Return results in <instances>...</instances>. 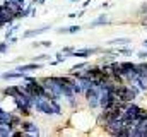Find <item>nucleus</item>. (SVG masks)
Segmentation results:
<instances>
[{
    "label": "nucleus",
    "mask_w": 147,
    "mask_h": 137,
    "mask_svg": "<svg viewBox=\"0 0 147 137\" xmlns=\"http://www.w3.org/2000/svg\"><path fill=\"white\" fill-rule=\"evenodd\" d=\"M67 29H69V34H75V33H79V31H80V29H82V28H80V26H77V24H75V26H69V28H67Z\"/></svg>",
    "instance_id": "obj_17"
},
{
    "label": "nucleus",
    "mask_w": 147,
    "mask_h": 137,
    "mask_svg": "<svg viewBox=\"0 0 147 137\" xmlns=\"http://www.w3.org/2000/svg\"><path fill=\"white\" fill-rule=\"evenodd\" d=\"M137 55H139V58H142V60H146V58H147V50H146V52H139Z\"/></svg>",
    "instance_id": "obj_20"
},
{
    "label": "nucleus",
    "mask_w": 147,
    "mask_h": 137,
    "mask_svg": "<svg viewBox=\"0 0 147 137\" xmlns=\"http://www.w3.org/2000/svg\"><path fill=\"white\" fill-rule=\"evenodd\" d=\"M7 52H9V41L5 39V41H2V43H0V53L3 55V53H7Z\"/></svg>",
    "instance_id": "obj_15"
},
{
    "label": "nucleus",
    "mask_w": 147,
    "mask_h": 137,
    "mask_svg": "<svg viewBox=\"0 0 147 137\" xmlns=\"http://www.w3.org/2000/svg\"><path fill=\"white\" fill-rule=\"evenodd\" d=\"M87 65H89V62H80V64H75V65H74V67L70 68V70H69V74H70V75H75V74H77L79 70L86 68Z\"/></svg>",
    "instance_id": "obj_12"
},
{
    "label": "nucleus",
    "mask_w": 147,
    "mask_h": 137,
    "mask_svg": "<svg viewBox=\"0 0 147 137\" xmlns=\"http://www.w3.org/2000/svg\"><path fill=\"white\" fill-rule=\"evenodd\" d=\"M105 24H110V16L108 14H103V16L96 17L92 22H89V28H98V26H105Z\"/></svg>",
    "instance_id": "obj_6"
},
{
    "label": "nucleus",
    "mask_w": 147,
    "mask_h": 137,
    "mask_svg": "<svg viewBox=\"0 0 147 137\" xmlns=\"http://www.w3.org/2000/svg\"><path fill=\"white\" fill-rule=\"evenodd\" d=\"M55 57H57L55 60H57L58 64H62V62H65V60H67V55H65V53H62V52H58V53H57Z\"/></svg>",
    "instance_id": "obj_16"
},
{
    "label": "nucleus",
    "mask_w": 147,
    "mask_h": 137,
    "mask_svg": "<svg viewBox=\"0 0 147 137\" xmlns=\"http://www.w3.org/2000/svg\"><path fill=\"white\" fill-rule=\"evenodd\" d=\"M14 132V127L10 123H0V137H9L12 136Z\"/></svg>",
    "instance_id": "obj_9"
},
{
    "label": "nucleus",
    "mask_w": 147,
    "mask_h": 137,
    "mask_svg": "<svg viewBox=\"0 0 147 137\" xmlns=\"http://www.w3.org/2000/svg\"><path fill=\"white\" fill-rule=\"evenodd\" d=\"M45 60H50V55H48V53H43V55L33 57V62H45Z\"/></svg>",
    "instance_id": "obj_14"
},
{
    "label": "nucleus",
    "mask_w": 147,
    "mask_h": 137,
    "mask_svg": "<svg viewBox=\"0 0 147 137\" xmlns=\"http://www.w3.org/2000/svg\"><path fill=\"white\" fill-rule=\"evenodd\" d=\"M84 96H86V100H87V104H89L92 110L99 108V91H98V86H91L89 89H86Z\"/></svg>",
    "instance_id": "obj_1"
},
{
    "label": "nucleus",
    "mask_w": 147,
    "mask_h": 137,
    "mask_svg": "<svg viewBox=\"0 0 147 137\" xmlns=\"http://www.w3.org/2000/svg\"><path fill=\"white\" fill-rule=\"evenodd\" d=\"M19 129H22V132H24L26 136H39V129H38V125L34 123V122H31V120H24V118H22Z\"/></svg>",
    "instance_id": "obj_2"
},
{
    "label": "nucleus",
    "mask_w": 147,
    "mask_h": 137,
    "mask_svg": "<svg viewBox=\"0 0 147 137\" xmlns=\"http://www.w3.org/2000/svg\"><path fill=\"white\" fill-rule=\"evenodd\" d=\"M140 12H147V5H146V3H144V5L140 7Z\"/></svg>",
    "instance_id": "obj_25"
},
{
    "label": "nucleus",
    "mask_w": 147,
    "mask_h": 137,
    "mask_svg": "<svg viewBox=\"0 0 147 137\" xmlns=\"http://www.w3.org/2000/svg\"><path fill=\"white\" fill-rule=\"evenodd\" d=\"M7 41H9V45H14V43H17V41H19V38H17V36H10Z\"/></svg>",
    "instance_id": "obj_19"
},
{
    "label": "nucleus",
    "mask_w": 147,
    "mask_h": 137,
    "mask_svg": "<svg viewBox=\"0 0 147 137\" xmlns=\"http://www.w3.org/2000/svg\"><path fill=\"white\" fill-rule=\"evenodd\" d=\"M3 26H7V24H5V19H3V17H0V29H2Z\"/></svg>",
    "instance_id": "obj_22"
},
{
    "label": "nucleus",
    "mask_w": 147,
    "mask_h": 137,
    "mask_svg": "<svg viewBox=\"0 0 147 137\" xmlns=\"http://www.w3.org/2000/svg\"><path fill=\"white\" fill-rule=\"evenodd\" d=\"M48 29H51L50 24L41 26V28H38V29H29V31H24V33H22V38H24V39H29V38H34V36H39V34L46 33Z\"/></svg>",
    "instance_id": "obj_5"
},
{
    "label": "nucleus",
    "mask_w": 147,
    "mask_h": 137,
    "mask_svg": "<svg viewBox=\"0 0 147 137\" xmlns=\"http://www.w3.org/2000/svg\"><path fill=\"white\" fill-rule=\"evenodd\" d=\"M77 2H79V0H70V3H77Z\"/></svg>",
    "instance_id": "obj_26"
},
{
    "label": "nucleus",
    "mask_w": 147,
    "mask_h": 137,
    "mask_svg": "<svg viewBox=\"0 0 147 137\" xmlns=\"http://www.w3.org/2000/svg\"><path fill=\"white\" fill-rule=\"evenodd\" d=\"M26 74L24 72H17V70H10V72H3L2 79L3 81H14V79H22Z\"/></svg>",
    "instance_id": "obj_7"
},
{
    "label": "nucleus",
    "mask_w": 147,
    "mask_h": 137,
    "mask_svg": "<svg viewBox=\"0 0 147 137\" xmlns=\"http://www.w3.org/2000/svg\"><path fill=\"white\" fill-rule=\"evenodd\" d=\"M17 29H19V24H10V26H9V29L5 31V39H9L10 36H14V33H16Z\"/></svg>",
    "instance_id": "obj_13"
},
{
    "label": "nucleus",
    "mask_w": 147,
    "mask_h": 137,
    "mask_svg": "<svg viewBox=\"0 0 147 137\" xmlns=\"http://www.w3.org/2000/svg\"><path fill=\"white\" fill-rule=\"evenodd\" d=\"M130 43H132L130 38H115V39H110L106 45H108V46H127V45H130Z\"/></svg>",
    "instance_id": "obj_8"
},
{
    "label": "nucleus",
    "mask_w": 147,
    "mask_h": 137,
    "mask_svg": "<svg viewBox=\"0 0 147 137\" xmlns=\"http://www.w3.org/2000/svg\"><path fill=\"white\" fill-rule=\"evenodd\" d=\"M74 50H75L74 46H63V48H62L60 52H62V53H65V55H70V53H72Z\"/></svg>",
    "instance_id": "obj_18"
},
{
    "label": "nucleus",
    "mask_w": 147,
    "mask_h": 137,
    "mask_svg": "<svg viewBox=\"0 0 147 137\" xmlns=\"http://www.w3.org/2000/svg\"><path fill=\"white\" fill-rule=\"evenodd\" d=\"M144 46L147 48V39H144Z\"/></svg>",
    "instance_id": "obj_27"
},
{
    "label": "nucleus",
    "mask_w": 147,
    "mask_h": 137,
    "mask_svg": "<svg viewBox=\"0 0 147 137\" xmlns=\"http://www.w3.org/2000/svg\"><path fill=\"white\" fill-rule=\"evenodd\" d=\"M2 94H3L5 98H14V96L17 94V84H16V86H7V87H3V89H2Z\"/></svg>",
    "instance_id": "obj_10"
},
{
    "label": "nucleus",
    "mask_w": 147,
    "mask_h": 137,
    "mask_svg": "<svg viewBox=\"0 0 147 137\" xmlns=\"http://www.w3.org/2000/svg\"><path fill=\"white\" fill-rule=\"evenodd\" d=\"M10 117H12V111L0 108V123H10Z\"/></svg>",
    "instance_id": "obj_11"
},
{
    "label": "nucleus",
    "mask_w": 147,
    "mask_h": 137,
    "mask_svg": "<svg viewBox=\"0 0 147 137\" xmlns=\"http://www.w3.org/2000/svg\"><path fill=\"white\" fill-rule=\"evenodd\" d=\"M31 2H33V3H34V5H36V3H45V2H46V0H31Z\"/></svg>",
    "instance_id": "obj_24"
},
{
    "label": "nucleus",
    "mask_w": 147,
    "mask_h": 137,
    "mask_svg": "<svg viewBox=\"0 0 147 137\" xmlns=\"http://www.w3.org/2000/svg\"><path fill=\"white\" fill-rule=\"evenodd\" d=\"M101 48H82V50H74L70 57H91V55H98L101 53Z\"/></svg>",
    "instance_id": "obj_4"
},
{
    "label": "nucleus",
    "mask_w": 147,
    "mask_h": 137,
    "mask_svg": "<svg viewBox=\"0 0 147 137\" xmlns=\"http://www.w3.org/2000/svg\"><path fill=\"white\" fill-rule=\"evenodd\" d=\"M91 2H92V0H86V2L82 3V7H84V9H86V7H89V3H91Z\"/></svg>",
    "instance_id": "obj_23"
},
{
    "label": "nucleus",
    "mask_w": 147,
    "mask_h": 137,
    "mask_svg": "<svg viewBox=\"0 0 147 137\" xmlns=\"http://www.w3.org/2000/svg\"><path fill=\"white\" fill-rule=\"evenodd\" d=\"M41 46H45V48H50V46H51V41H48V39H46V41H41Z\"/></svg>",
    "instance_id": "obj_21"
},
{
    "label": "nucleus",
    "mask_w": 147,
    "mask_h": 137,
    "mask_svg": "<svg viewBox=\"0 0 147 137\" xmlns=\"http://www.w3.org/2000/svg\"><path fill=\"white\" fill-rule=\"evenodd\" d=\"M45 67L41 62H29V64H21V65H17V67L14 68V70H17V72H24V74H28V72H33V70H41V68Z\"/></svg>",
    "instance_id": "obj_3"
}]
</instances>
